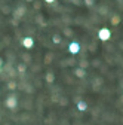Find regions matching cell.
<instances>
[{"mask_svg":"<svg viewBox=\"0 0 123 125\" xmlns=\"http://www.w3.org/2000/svg\"><path fill=\"white\" fill-rule=\"evenodd\" d=\"M110 36H111V33H110V30L108 28H101L99 31H98V37H99V40H108L110 39Z\"/></svg>","mask_w":123,"mask_h":125,"instance_id":"1","label":"cell"},{"mask_svg":"<svg viewBox=\"0 0 123 125\" xmlns=\"http://www.w3.org/2000/svg\"><path fill=\"white\" fill-rule=\"evenodd\" d=\"M68 49H70V52H71V54H77V52L80 51V46H79V43H77V42H73V43H70Z\"/></svg>","mask_w":123,"mask_h":125,"instance_id":"2","label":"cell"},{"mask_svg":"<svg viewBox=\"0 0 123 125\" xmlns=\"http://www.w3.org/2000/svg\"><path fill=\"white\" fill-rule=\"evenodd\" d=\"M22 45L25 46V48H33L34 40H33L31 37H24V39H22Z\"/></svg>","mask_w":123,"mask_h":125,"instance_id":"3","label":"cell"},{"mask_svg":"<svg viewBox=\"0 0 123 125\" xmlns=\"http://www.w3.org/2000/svg\"><path fill=\"white\" fill-rule=\"evenodd\" d=\"M6 106H8L9 109H13L15 106H17V98H15V97H8V100H6Z\"/></svg>","mask_w":123,"mask_h":125,"instance_id":"4","label":"cell"},{"mask_svg":"<svg viewBox=\"0 0 123 125\" xmlns=\"http://www.w3.org/2000/svg\"><path fill=\"white\" fill-rule=\"evenodd\" d=\"M77 107H79V110H86V103L85 101H79V104H77Z\"/></svg>","mask_w":123,"mask_h":125,"instance_id":"5","label":"cell"},{"mask_svg":"<svg viewBox=\"0 0 123 125\" xmlns=\"http://www.w3.org/2000/svg\"><path fill=\"white\" fill-rule=\"evenodd\" d=\"M76 76H77V77H83L85 76V70L83 69H77V70H76Z\"/></svg>","mask_w":123,"mask_h":125,"instance_id":"6","label":"cell"},{"mask_svg":"<svg viewBox=\"0 0 123 125\" xmlns=\"http://www.w3.org/2000/svg\"><path fill=\"white\" fill-rule=\"evenodd\" d=\"M85 3H86L88 6H92V5H94V0H85Z\"/></svg>","mask_w":123,"mask_h":125,"instance_id":"7","label":"cell"},{"mask_svg":"<svg viewBox=\"0 0 123 125\" xmlns=\"http://www.w3.org/2000/svg\"><path fill=\"white\" fill-rule=\"evenodd\" d=\"M15 88H17V85H15L13 82H10V83H9V89H15Z\"/></svg>","mask_w":123,"mask_h":125,"instance_id":"8","label":"cell"},{"mask_svg":"<svg viewBox=\"0 0 123 125\" xmlns=\"http://www.w3.org/2000/svg\"><path fill=\"white\" fill-rule=\"evenodd\" d=\"M53 42L55 43H59V36H53Z\"/></svg>","mask_w":123,"mask_h":125,"instance_id":"9","label":"cell"},{"mask_svg":"<svg viewBox=\"0 0 123 125\" xmlns=\"http://www.w3.org/2000/svg\"><path fill=\"white\" fill-rule=\"evenodd\" d=\"M48 81H49V82L53 81V76H52V74H48Z\"/></svg>","mask_w":123,"mask_h":125,"instance_id":"10","label":"cell"},{"mask_svg":"<svg viewBox=\"0 0 123 125\" xmlns=\"http://www.w3.org/2000/svg\"><path fill=\"white\" fill-rule=\"evenodd\" d=\"M24 70H25V67H24V66L21 64V66H19V72H24Z\"/></svg>","mask_w":123,"mask_h":125,"instance_id":"11","label":"cell"},{"mask_svg":"<svg viewBox=\"0 0 123 125\" xmlns=\"http://www.w3.org/2000/svg\"><path fill=\"white\" fill-rule=\"evenodd\" d=\"M2 66H3V60L0 58V72H2Z\"/></svg>","mask_w":123,"mask_h":125,"instance_id":"12","label":"cell"},{"mask_svg":"<svg viewBox=\"0 0 123 125\" xmlns=\"http://www.w3.org/2000/svg\"><path fill=\"white\" fill-rule=\"evenodd\" d=\"M44 2H48V3H53L55 0H44Z\"/></svg>","mask_w":123,"mask_h":125,"instance_id":"13","label":"cell"},{"mask_svg":"<svg viewBox=\"0 0 123 125\" xmlns=\"http://www.w3.org/2000/svg\"><path fill=\"white\" fill-rule=\"evenodd\" d=\"M74 2H76V3H79V0H74Z\"/></svg>","mask_w":123,"mask_h":125,"instance_id":"14","label":"cell"},{"mask_svg":"<svg viewBox=\"0 0 123 125\" xmlns=\"http://www.w3.org/2000/svg\"><path fill=\"white\" fill-rule=\"evenodd\" d=\"M28 2H31V0H28Z\"/></svg>","mask_w":123,"mask_h":125,"instance_id":"15","label":"cell"}]
</instances>
